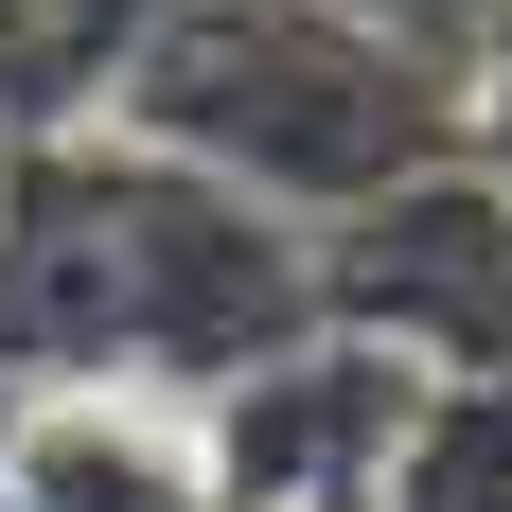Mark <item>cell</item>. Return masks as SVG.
Listing matches in <instances>:
<instances>
[{
  "label": "cell",
  "mask_w": 512,
  "mask_h": 512,
  "mask_svg": "<svg viewBox=\"0 0 512 512\" xmlns=\"http://www.w3.org/2000/svg\"><path fill=\"white\" fill-rule=\"evenodd\" d=\"M106 124L283 230H336L460 159V89L407 71L389 36H354L336 0H159L142 53L106 71Z\"/></svg>",
  "instance_id": "cell-1"
},
{
  "label": "cell",
  "mask_w": 512,
  "mask_h": 512,
  "mask_svg": "<svg viewBox=\"0 0 512 512\" xmlns=\"http://www.w3.org/2000/svg\"><path fill=\"white\" fill-rule=\"evenodd\" d=\"M407 407H424V371L371 354V336H283V354H248L230 389H195L212 512H371Z\"/></svg>",
  "instance_id": "cell-2"
},
{
  "label": "cell",
  "mask_w": 512,
  "mask_h": 512,
  "mask_svg": "<svg viewBox=\"0 0 512 512\" xmlns=\"http://www.w3.org/2000/svg\"><path fill=\"white\" fill-rule=\"evenodd\" d=\"M0 512H212L177 389H18L0 407Z\"/></svg>",
  "instance_id": "cell-3"
},
{
  "label": "cell",
  "mask_w": 512,
  "mask_h": 512,
  "mask_svg": "<svg viewBox=\"0 0 512 512\" xmlns=\"http://www.w3.org/2000/svg\"><path fill=\"white\" fill-rule=\"evenodd\" d=\"M371 512H512V371H424Z\"/></svg>",
  "instance_id": "cell-4"
},
{
  "label": "cell",
  "mask_w": 512,
  "mask_h": 512,
  "mask_svg": "<svg viewBox=\"0 0 512 512\" xmlns=\"http://www.w3.org/2000/svg\"><path fill=\"white\" fill-rule=\"evenodd\" d=\"M336 18H354V36H389L407 71H442V89H460L477 53H495V18H512V0H336Z\"/></svg>",
  "instance_id": "cell-5"
}]
</instances>
